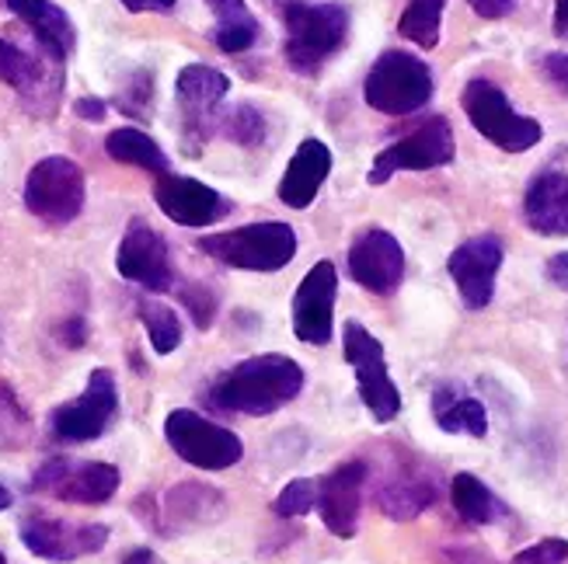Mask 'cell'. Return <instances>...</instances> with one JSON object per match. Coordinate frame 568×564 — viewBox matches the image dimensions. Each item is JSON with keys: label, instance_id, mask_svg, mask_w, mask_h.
<instances>
[{"label": "cell", "instance_id": "6da1fadb", "mask_svg": "<svg viewBox=\"0 0 568 564\" xmlns=\"http://www.w3.org/2000/svg\"><path fill=\"white\" fill-rule=\"evenodd\" d=\"M304 387V370L290 356L244 359L213 383V401L224 411L268 414L290 404Z\"/></svg>", "mask_w": 568, "mask_h": 564}, {"label": "cell", "instance_id": "7a4b0ae2", "mask_svg": "<svg viewBox=\"0 0 568 564\" xmlns=\"http://www.w3.org/2000/svg\"><path fill=\"white\" fill-rule=\"evenodd\" d=\"M286 24L290 70L314 78L349 35V11L342 4H307V0H273Z\"/></svg>", "mask_w": 568, "mask_h": 564}, {"label": "cell", "instance_id": "3957f363", "mask_svg": "<svg viewBox=\"0 0 568 564\" xmlns=\"http://www.w3.org/2000/svg\"><path fill=\"white\" fill-rule=\"evenodd\" d=\"M200 252L224 262L231 268H248V273H280L296 255V234L283 219L268 224H248L224 234L200 237Z\"/></svg>", "mask_w": 568, "mask_h": 564}, {"label": "cell", "instance_id": "277c9868", "mask_svg": "<svg viewBox=\"0 0 568 564\" xmlns=\"http://www.w3.org/2000/svg\"><path fill=\"white\" fill-rule=\"evenodd\" d=\"M363 98L381 115H412L433 98V73L418 57L390 49L369 66Z\"/></svg>", "mask_w": 568, "mask_h": 564}, {"label": "cell", "instance_id": "5b68a950", "mask_svg": "<svg viewBox=\"0 0 568 564\" xmlns=\"http://www.w3.org/2000/svg\"><path fill=\"white\" fill-rule=\"evenodd\" d=\"M460 105H464L467 119H471V126L485 140H491L509 154H524V151H530V146L540 143V136H545L540 122L516 112L509 105V98L503 94V88H496L491 81H471V84H467L464 94H460Z\"/></svg>", "mask_w": 568, "mask_h": 564}, {"label": "cell", "instance_id": "8992f818", "mask_svg": "<svg viewBox=\"0 0 568 564\" xmlns=\"http://www.w3.org/2000/svg\"><path fill=\"white\" fill-rule=\"evenodd\" d=\"M164 435L171 450H175L185 463L200 471H227L244 457V443L224 425H216L195 411H171L164 422Z\"/></svg>", "mask_w": 568, "mask_h": 564}, {"label": "cell", "instance_id": "52a82bcc", "mask_svg": "<svg viewBox=\"0 0 568 564\" xmlns=\"http://www.w3.org/2000/svg\"><path fill=\"white\" fill-rule=\"evenodd\" d=\"M24 206L45 224H70L84 209V171L70 157H42L24 182Z\"/></svg>", "mask_w": 568, "mask_h": 564}, {"label": "cell", "instance_id": "ba28073f", "mask_svg": "<svg viewBox=\"0 0 568 564\" xmlns=\"http://www.w3.org/2000/svg\"><path fill=\"white\" fill-rule=\"evenodd\" d=\"M342 346H345V359H349V366L356 370L363 404L369 408V414H374L377 422H390L394 414L402 411V394H398V387H394V380L387 377L381 341L363 325L349 321L342 331Z\"/></svg>", "mask_w": 568, "mask_h": 564}, {"label": "cell", "instance_id": "9c48e42d", "mask_svg": "<svg viewBox=\"0 0 568 564\" xmlns=\"http://www.w3.org/2000/svg\"><path fill=\"white\" fill-rule=\"evenodd\" d=\"M454 161V130L443 115L426 119L423 126L390 143L387 151L377 154L374 167H369V185H384L398 171H429Z\"/></svg>", "mask_w": 568, "mask_h": 564}, {"label": "cell", "instance_id": "30bf717a", "mask_svg": "<svg viewBox=\"0 0 568 564\" xmlns=\"http://www.w3.org/2000/svg\"><path fill=\"white\" fill-rule=\"evenodd\" d=\"M115 408H119L115 377L109 370H94L88 377L84 394L53 411V432L63 443H88V439H98L109 429V422L115 419Z\"/></svg>", "mask_w": 568, "mask_h": 564}, {"label": "cell", "instance_id": "8fae6325", "mask_svg": "<svg viewBox=\"0 0 568 564\" xmlns=\"http://www.w3.org/2000/svg\"><path fill=\"white\" fill-rule=\"evenodd\" d=\"M349 276L366 293H377V297H387V293L398 289L405 279V252L398 237L381 227H369L366 234H359L349 248Z\"/></svg>", "mask_w": 568, "mask_h": 564}, {"label": "cell", "instance_id": "7c38bea8", "mask_svg": "<svg viewBox=\"0 0 568 564\" xmlns=\"http://www.w3.org/2000/svg\"><path fill=\"white\" fill-rule=\"evenodd\" d=\"M227 91H231V81L213 66L189 63L179 73L175 94H179V105L185 115V140L192 143L189 154H200V146L206 143L210 126H213V109L224 102Z\"/></svg>", "mask_w": 568, "mask_h": 564}, {"label": "cell", "instance_id": "4fadbf2b", "mask_svg": "<svg viewBox=\"0 0 568 564\" xmlns=\"http://www.w3.org/2000/svg\"><path fill=\"white\" fill-rule=\"evenodd\" d=\"M36 492H53L63 502L98 505L109 502L119 488V471L112 463H70V460H49L32 481Z\"/></svg>", "mask_w": 568, "mask_h": 564}, {"label": "cell", "instance_id": "5bb4252c", "mask_svg": "<svg viewBox=\"0 0 568 564\" xmlns=\"http://www.w3.org/2000/svg\"><path fill=\"white\" fill-rule=\"evenodd\" d=\"M338 297V273L332 262H317L293 297V331L307 346H325L332 338V314Z\"/></svg>", "mask_w": 568, "mask_h": 564}, {"label": "cell", "instance_id": "9a60e30c", "mask_svg": "<svg viewBox=\"0 0 568 564\" xmlns=\"http://www.w3.org/2000/svg\"><path fill=\"white\" fill-rule=\"evenodd\" d=\"M503 240L491 237V234H481V237H471L464 240L460 248L450 255L447 268L450 276L460 289L464 304L471 310H481L491 304V293H496V276L503 268Z\"/></svg>", "mask_w": 568, "mask_h": 564}, {"label": "cell", "instance_id": "2e32d148", "mask_svg": "<svg viewBox=\"0 0 568 564\" xmlns=\"http://www.w3.org/2000/svg\"><path fill=\"white\" fill-rule=\"evenodd\" d=\"M154 199L161 213L182 227H213L231 213V203L216 188L182 175H158Z\"/></svg>", "mask_w": 568, "mask_h": 564}, {"label": "cell", "instance_id": "e0dca14e", "mask_svg": "<svg viewBox=\"0 0 568 564\" xmlns=\"http://www.w3.org/2000/svg\"><path fill=\"white\" fill-rule=\"evenodd\" d=\"M21 541L32 554L49 561H73L81 554L102 551L109 541L105 526H73L53 516H29L21 523Z\"/></svg>", "mask_w": 568, "mask_h": 564}, {"label": "cell", "instance_id": "ac0fdd59", "mask_svg": "<svg viewBox=\"0 0 568 564\" xmlns=\"http://www.w3.org/2000/svg\"><path fill=\"white\" fill-rule=\"evenodd\" d=\"M115 268L122 279H130L151 293H161L171 286V258H168V244L158 230L146 224H136L126 230L115 255Z\"/></svg>", "mask_w": 568, "mask_h": 564}, {"label": "cell", "instance_id": "d6986e66", "mask_svg": "<svg viewBox=\"0 0 568 564\" xmlns=\"http://www.w3.org/2000/svg\"><path fill=\"white\" fill-rule=\"evenodd\" d=\"M363 484H366V463L363 460H349L335 468L328 478H321L317 484V509L325 526L349 541L356 536L359 526V502H363Z\"/></svg>", "mask_w": 568, "mask_h": 564}, {"label": "cell", "instance_id": "ffe728a7", "mask_svg": "<svg viewBox=\"0 0 568 564\" xmlns=\"http://www.w3.org/2000/svg\"><path fill=\"white\" fill-rule=\"evenodd\" d=\"M439 495L436 478L418 460H398L377 484V505L390 520H415Z\"/></svg>", "mask_w": 568, "mask_h": 564}, {"label": "cell", "instance_id": "44dd1931", "mask_svg": "<svg viewBox=\"0 0 568 564\" xmlns=\"http://www.w3.org/2000/svg\"><path fill=\"white\" fill-rule=\"evenodd\" d=\"M328 175H332V151H328V143L307 136L301 146H296V154L286 164V175L280 182V199L290 209H307L317 199L321 185L328 182Z\"/></svg>", "mask_w": 568, "mask_h": 564}, {"label": "cell", "instance_id": "7402d4cb", "mask_svg": "<svg viewBox=\"0 0 568 564\" xmlns=\"http://www.w3.org/2000/svg\"><path fill=\"white\" fill-rule=\"evenodd\" d=\"M524 216L530 230L545 237H568V171L548 167L530 182Z\"/></svg>", "mask_w": 568, "mask_h": 564}, {"label": "cell", "instance_id": "603a6c76", "mask_svg": "<svg viewBox=\"0 0 568 564\" xmlns=\"http://www.w3.org/2000/svg\"><path fill=\"white\" fill-rule=\"evenodd\" d=\"M8 8L29 24L32 35L57 63H63L73 53L78 32H73V21L60 4H53V0H8Z\"/></svg>", "mask_w": 568, "mask_h": 564}, {"label": "cell", "instance_id": "cb8c5ba5", "mask_svg": "<svg viewBox=\"0 0 568 564\" xmlns=\"http://www.w3.org/2000/svg\"><path fill=\"white\" fill-rule=\"evenodd\" d=\"M224 516V495L206 484H179L168 492V523L171 526H203Z\"/></svg>", "mask_w": 568, "mask_h": 564}, {"label": "cell", "instance_id": "d4e9b609", "mask_svg": "<svg viewBox=\"0 0 568 564\" xmlns=\"http://www.w3.org/2000/svg\"><path fill=\"white\" fill-rule=\"evenodd\" d=\"M216 14V45L224 49V53H244V49H252L255 39H258V18L252 14V8L244 4V0H206Z\"/></svg>", "mask_w": 568, "mask_h": 564}, {"label": "cell", "instance_id": "484cf974", "mask_svg": "<svg viewBox=\"0 0 568 564\" xmlns=\"http://www.w3.org/2000/svg\"><path fill=\"white\" fill-rule=\"evenodd\" d=\"M433 411H436V422H439L443 432H467V435H478V439L488 432V414H485L481 401L464 398L450 387L436 390Z\"/></svg>", "mask_w": 568, "mask_h": 564}, {"label": "cell", "instance_id": "4316f807", "mask_svg": "<svg viewBox=\"0 0 568 564\" xmlns=\"http://www.w3.org/2000/svg\"><path fill=\"white\" fill-rule=\"evenodd\" d=\"M450 499H454V509H457V516L467 520V523H475V526H488V523H496L503 520V512L506 505L488 492V484L475 474H457L454 484H450Z\"/></svg>", "mask_w": 568, "mask_h": 564}, {"label": "cell", "instance_id": "83f0119b", "mask_svg": "<svg viewBox=\"0 0 568 564\" xmlns=\"http://www.w3.org/2000/svg\"><path fill=\"white\" fill-rule=\"evenodd\" d=\"M105 154L112 161H119V164H136V167L154 171V175H168V171H171L161 146L143 130H133V126L112 130L109 140H105Z\"/></svg>", "mask_w": 568, "mask_h": 564}, {"label": "cell", "instance_id": "f1b7e54d", "mask_svg": "<svg viewBox=\"0 0 568 564\" xmlns=\"http://www.w3.org/2000/svg\"><path fill=\"white\" fill-rule=\"evenodd\" d=\"M443 4H447V0H408V8L398 21V32L418 49H433L439 42Z\"/></svg>", "mask_w": 568, "mask_h": 564}, {"label": "cell", "instance_id": "f546056e", "mask_svg": "<svg viewBox=\"0 0 568 564\" xmlns=\"http://www.w3.org/2000/svg\"><path fill=\"white\" fill-rule=\"evenodd\" d=\"M140 321H143L146 335H151V346H154L158 356H168V352H175L182 346V321L168 304L143 300L140 304Z\"/></svg>", "mask_w": 568, "mask_h": 564}, {"label": "cell", "instance_id": "4dcf8cb0", "mask_svg": "<svg viewBox=\"0 0 568 564\" xmlns=\"http://www.w3.org/2000/svg\"><path fill=\"white\" fill-rule=\"evenodd\" d=\"M0 81L11 84L14 91H32L42 81V66L14 42L0 39Z\"/></svg>", "mask_w": 568, "mask_h": 564}, {"label": "cell", "instance_id": "1f68e13d", "mask_svg": "<svg viewBox=\"0 0 568 564\" xmlns=\"http://www.w3.org/2000/svg\"><path fill=\"white\" fill-rule=\"evenodd\" d=\"M29 432H32L29 414L18 408V401L8 387H0V450L21 447L24 439H29Z\"/></svg>", "mask_w": 568, "mask_h": 564}, {"label": "cell", "instance_id": "d6a6232c", "mask_svg": "<svg viewBox=\"0 0 568 564\" xmlns=\"http://www.w3.org/2000/svg\"><path fill=\"white\" fill-rule=\"evenodd\" d=\"M224 133H227L234 143H241V146H258L262 136H265V119H262L258 109H252V105H237V109L227 115Z\"/></svg>", "mask_w": 568, "mask_h": 564}, {"label": "cell", "instance_id": "836d02e7", "mask_svg": "<svg viewBox=\"0 0 568 564\" xmlns=\"http://www.w3.org/2000/svg\"><path fill=\"white\" fill-rule=\"evenodd\" d=\"M317 505V488L307 481V478H296L290 481L280 499H276V512L283 520H293V516H307V512Z\"/></svg>", "mask_w": 568, "mask_h": 564}, {"label": "cell", "instance_id": "e575fe53", "mask_svg": "<svg viewBox=\"0 0 568 564\" xmlns=\"http://www.w3.org/2000/svg\"><path fill=\"white\" fill-rule=\"evenodd\" d=\"M182 300H185V307L192 310V321H195V328H210L213 325V314H216V300H213V293L206 289V286H200V283H192V286H185L182 289Z\"/></svg>", "mask_w": 568, "mask_h": 564}, {"label": "cell", "instance_id": "d590c367", "mask_svg": "<svg viewBox=\"0 0 568 564\" xmlns=\"http://www.w3.org/2000/svg\"><path fill=\"white\" fill-rule=\"evenodd\" d=\"M565 561H568V541H558V536L540 541L513 557V564H565Z\"/></svg>", "mask_w": 568, "mask_h": 564}, {"label": "cell", "instance_id": "8d00e7d4", "mask_svg": "<svg viewBox=\"0 0 568 564\" xmlns=\"http://www.w3.org/2000/svg\"><path fill=\"white\" fill-rule=\"evenodd\" d=\"M467 4H471V11H475L478 18H485V21H499V18H506V14H513L516 0H467Z\"/></svg>", "mask_w": 568, "mask_h": 564}, {"label": "cell", "instance_id": "74e56055", "mask_svg": "<svg viewBox=\"0 0 568 564\" xmlns=\"http://www.w3.org/2000/svg\"><path fill=\"white\" fill-rule=\"evenodd\" d=\"M545 73L561 91H568V53H548L545 57Z\"/></svg>", "mask_w": 568, "mask_h": 564}, {"label": "cell", "instance_id": "f35d334b", "mask_svg": "<svg viewBox=\"0 0 568 564\" xmlns=\"http://www.w3.org/2000/svg\"><path fill=\"white\" fill-rule=\"evenodd\" d=\"M73 112H78L81 119H88V122H102L109 109H105L102 98H78V102H73Z\"/></svg>", "mask_w": 568, "mask_h": 564}, {"label": "cell", "instance_id": "ab89813d", "mask_svg": "<svg viewBox=\"0 0 568 564\" xmlns=\"http://www.w3.org/2000/svg\"><path fill=\"white\" fill-rule=\"evenodd\" d=\"M443 561H447V564H491V557H485L481 551H471V547H450V551H443Z\"/></svg>", "mask_w": 568, "mask_h": 564}, {"label": "cell", "instance_id": "60d3db41", "mask_svg": "<svg viewBox=\"0 0 568 564\" xmlns=\"http://www.w3.org/2000/svg\"><path fill=\"white\" fill-rule=\"evenodd\" d=\"M548 279H551L558 289L568 293V252H561V255H555V258L548 262Z\"/></svg>", "mask_w": 568, "mask_h": 564}, {"label": "cell", "instance_id": "b9f144b4", "mask_svg": "<svg viewBox=\"0 0 568 564\" xmlns=\"http://www.w3.org/2000/svg\"><path fill=\"white\" fill-rule=\"evenodd\" d=\"M122 8L133 11V14H140V11H161V14H168L171 8H175V0H122Z\"/></svg>", "mask_w": 568, "mask_h": 564}, {"label": "cell", "instance_id": "7bdbcfd3", "mask_svg": "<svg viewBox=\"0 0 568 564\" xmlns=\"http://www.w3.org/2000/svg\"><path fill=\"white\" fill-rule=\"evenodd\" d=\"M63 346H84V325L81 321H70L63 328Z\"/></svg>", "mask_w": 568, "mask_h": 564}, {"label": "cell", "instance_id": "ee69618b", "mask_svg": "<svg viewBox=\"0 0 568 564\" xmlns=\"http://www.w3.org/2000/svg\"><path fill=\"white\" fill-rule=\"evenodd\" d=\"M555 32L568 39V0H558L555 4Z\"/></svg>", "mask_w": 568, "mask_h": 564}, {"label": "cell", "instance_id": "f6af8a7d", "mask_svg": "<svg viewBox=\"0 0 568 564\" xmlns=\"http://www.w3.org/2000/svg\"><path fill=\"white\" fill-rule=\"evenodd\" d=\"M122 564H161L151 551H133V554H126V561Z\"/></svg>", "mask_w": 568, "mask_h": 564}, {"label": "cell", "instance_id": "bcb514c9", "mask_svg": "<svg viewBox=\"0 0 568 564\" xmlns=\"http://www.w3.org/2000/svg\"><path fill=\"white\" fill-rule=\"evenodd\" d=\"M11 505V492H8V488L4 484H0V512H4Z\"/></svg>", "mask_w": 568, "mask_h": 564}, {"label": "cell", "instance_id": "7dc6e473", "mask_svg": "<svg viewBox=\"0 0 568 564\" xmlns=\"http://www.w3.org/2000/svg\"><path fill=\"white\" fill-rule=\"evenodd\" d=\"M0 564H8V557H4V554H0Z\"/></svg>", "mask_w": 568, "mask_h": 564}]
</instances>
